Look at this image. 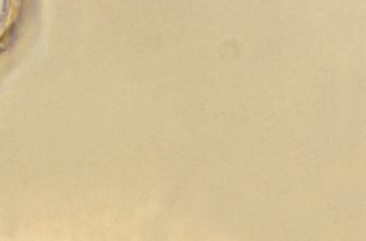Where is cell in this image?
Segmentation results:
<instances>
[{
	"label": "cell",
	"mask_w": 366,
	"mask_h": 241,
	"mask_svg": "<svg viewBox=\"0 0 366 241\" xmlns=\"http://www.w3.org/2000/svg\"><path fill=\"white\" fill-rule=\"evenodd\" d=\"M13 6H14V0H0V38L10 24Z\"/></svg>",
	"instance_id": "1"
}]
</instances>
